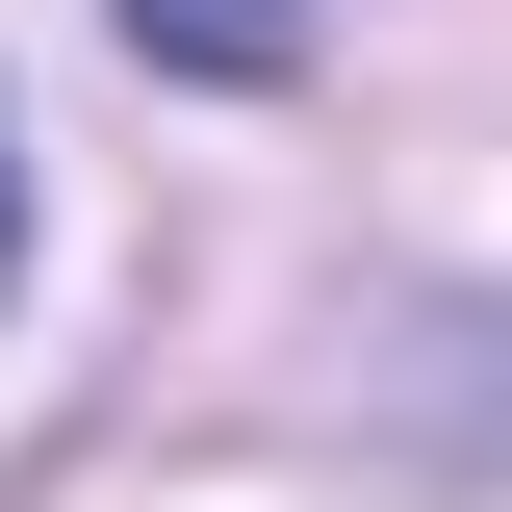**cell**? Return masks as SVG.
I'll list each match as a JSON object with an SVG mask.
<instances>
[{
    "label": "cell",
    "mask_w": 512,
    "mask_h": 512,
    "mask_svg": "<svg viewBox=\"0 0 512 512\" xmlns=\"http://www.w3.org/2000/svg\"><path fill=\"white\" fill-rule=\"evenodd\" d=\"M154 77H308V0H103Z\"/></svg>",
    "instance_id": "cell-1"
},
{
    "label": "cell",
    "mask_w": 512,
    "mask_h": 512,
    "mask_svg": "<svg viewBox=\"0 0 512 512\" xmlns=\"http://www.w3.org/2000/svg\"><path fill=\"white\" fill-rule=\"evenodd\" d=\"M0 282H26V128H0Z\"/></svg>",
    "instance_id": "cell-2"
}]
</instances>
